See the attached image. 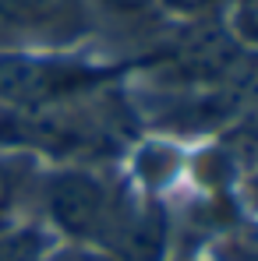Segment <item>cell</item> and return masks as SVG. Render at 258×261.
<instances>
[{
	"label": "cell",
	"instance_id": "cell-4",
	"mask_svg": "<svg viewBox=\"0 0 258 261\" xmlns=\"http://www.w3.org/2000/svg\"><path fill=\"white\" fill-rule=\"evenodd\" d=\"M43 237L36 229H21V233H7L0 240V261H39Z\"/></svg>",
	"mask_w": 258,
	"mask_h": 261
},
{
	"label": "cell",
	"instance_id": "cell-7",
	"mask_svg": "<svg viewBox=\"0 0 258 261\" xmlns=\"http://www.w3.org/2000/svg\"><path fill=\"white\" fill-rule=\"evenodd\" d=\"M110 11H121V14H134V11H145L152 0H103Z\"/></svg>",
	"mask_w": 258,
	"mask_h": 261
},
{
	"label": "cell",
	"instance_id": "cell-5",
	"mask_svg": "<svg viewBox=\"0 0 258 261\" xmlns=\"http://www.w3.org/2000/svg\"><path fill=\"white\" fill-rule=\"evenodd\" d=\"M233 29H237V36H241V39L258 43V0H237Z\"/></svg>",
	"mask_w": 258,
	"mask_h": 261
},
{
	"label": "cell",
	"instance_id": "cell-1",
	"mask_svg": "<svg viewBox=\"0 0 258 261\" xmlns=\"http://www.w3.org/2000/svg\"><path fill=\"white\" fill-rule=\"evenodd\" d=\"M46 201H50V216L53 222L71 233V237H99L106 233L110 226V194L103 187V180H96L92 173H57L50 180V191H46Z\"/></svg>",
	"mask_w": 258,
	"mask_h": 261
},
{
	"label": "cell",
	"instance_id": "cell-9",
	"mask_svg": "<svg viewBox=\"0 0 258 261\" xmlns=\"http://www.w3.org/2000/svg\"><path fill=\"white\" fill-rule=\"evenodd\" d=\"M7 198H11V176L0 170V208L7 205Z\"/></svg>",
	"mask_w": 258,
	"mask_h": 261
},
{
	"label": "cell",
	"instance_id": "cell-2",
	"mask_svg": "<svg viewBox=\"0 0 258 261\" xmlns=\"http://www.w3.org/2000/svg\"><path fill=\"white\" fill-rule=\"evenodd\" d=\"M110 247L124 261H159L167 247V222L159 208H138L124 219H110Z\"/></svg>",
	"mask_w": 258,
	"mask_h": 261
},
{
	"label": "cell",
	"instance_id": "cell-3",
	"mask_svg": "<svg viewBox=\"0 0 258 261\" xmlns=\"http://www.w3.org/2000/svg\"><path fill=\"white\" fill-rule=\"evenodd\" d=\"M75 0H0V18L14 25H39L46 18H57Z\"/></svg>",
	"mask_w": 258,
	"mask_h": 261
},
{
	"label": "cell",
	"instance_id": "cell-8",
	"mask_svg": "<svg viewBox=\"0 0 258 261\" xmlns=\"http://www.w3.org/2000/svg\"><path fill=\"white\" fill-rule=\"evenodd\" d=\"M50 261H99V258H92V254H82V251H64V254H53Z\"/></svg>",
	"mask_w": 258,
	"mask_h": 261
},
{
	"label": "cell",
	"instance_id": "cell-6",
	"mask_svg": "<svg viewBox=\"0 0 258 261\" xmlns=\"http://www.w3.org/2000/svg\"><path fill=\"white\" fill-rule=\"evenodd\" d=\"M163 4L170 7L173 14H198V11H205L216 0H163Z\"/></svg>",
	"mask_w": 258,
	"mask_h": 261
}]
</instances>
